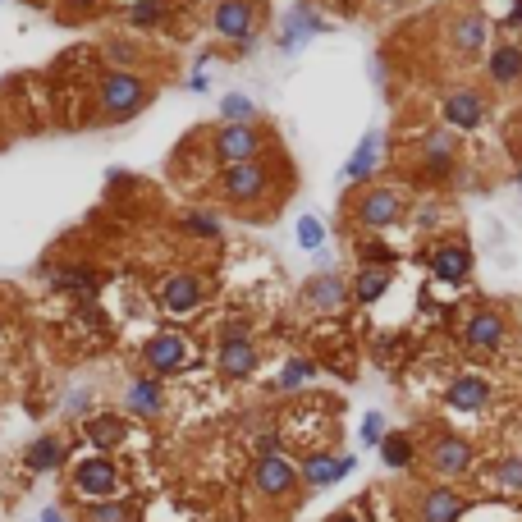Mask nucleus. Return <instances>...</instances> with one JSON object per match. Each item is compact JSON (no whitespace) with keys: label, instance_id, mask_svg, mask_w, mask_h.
Instances as JSON below:
<instances>
[{"label":"nucleus","instance_id":"f257e3e1","mask_svg":"<svg viewBox=\"0 0 522 522\" xmlns=\"http://www.w3.org/2000/svg\"><path fill=\"white\" fill-rule=\"evenodd\" d=\"M152 101V87L142 83L138 74H129V69H110V74H101L97 83V110L106 124H124L133 120L142 106Z\"/></svg>","mask_w":522,"mask_h":522},{"label":"nucleus","instance_id":"f03ea898","mask_svg":"<svg viewBox=\"0 0 522 522\" xmlns=\"http://www.w3.org/2000/svg\"><path fill=\"white\" fill-rule=\"evenodd\" d=\"M69 486H74V495L83 504H97V500H120V463L110 454H87L74 463V472H69Z\"/></svg>","mask_w":522,"mask_h":522},{"label":"nucleus","instance_id":"7ed1b4c3","mask_svg":"<svg viewBox=\"0 0 522 522\" xmlns=\"http://www.w3.org/2000/svg\"><path fill=\"white\" fill-rule=\"evenodd\" d=\"M426 468L440 481H463L477 468V449H472L463 435H435L431 449H426Z\"/></svg>","mask_w":522,"mask_h":522},{"label":"nucleus","instance_id":"20e7f679","mask_svg":"<svg viewBox=\"0 0 522 522\" xmlns=\"http://www.w3.org/2000/svg\"><path fill=\"white\" fill-rule=\"evenodd\" d=\"M298 486H303V481H298L294 458L271 454V458H257V463H252V490H257L261 500H289Z\"/></svg>","mask_w":522,"mask_h":522},{"label":"nucleus","instance_id":"39448f33","mask_svg":"<svg viewBox=\"0 0 522 522\" xmlns=\"http://www.w3.org/2000/svg\"><path fill=\"white\" fill-rule=\"evenodd\" d=\"M142 362H147V371L161 381V376H174V371H184L188 362H193V344H188L179 330H161V335H152L142 344Z\"/></svg>","mask_w":522,"mask_h":522},{"label":"nucleus","instance_id":"423d86ee","mask_svg":"<svg viewBox=\"0 0 522 522\" xmlns=\"http://www.w3.org/2000/svg\"><path fill=\"white\" fill-rule=\"evenodd\" d=\"M211 147H216V156L225 165L261 161V152H266V133H261L257 124H220L216 138H211Z\"/></svg>","mask_w":522,"mask_h":522},{"label":"nucleus","instance_id":"0eeeda50","mask_svg":"<svg viewBox=\"0 0 522 522\" xmlns=\"http://www.w3.org/2000/svg\"><path fill=\"white\" fill-rule=\"evenodd\" d=\"M266 188H271V170L261 161H243V165H225V170H220V193H225L229 202H239V207L261 202Z\"/></svg>","mask_w":522,"mask_h":522},{"label":"nucleus","instance_id":"6e6552de","mask_svg":"<svg viewBox=\"0 0 522 522\" xmlns=\"http://www.w3.org/2000/svg\"><path fill=\"white\" fill-rule=\"evenodd\" d=\"M358 468V458L353 454H330V449H312V454L298 463V481L307 490H330L348 477V472Z\"/></svg>","mask_w":522,"mask_h":522},{"label":"nucleus","instance_id":"1a4fd4ad","mask_svg":"<svg viewBox=\"0 0 522 522\" xmlns=\"http://www.w3.org/2000/svg\"><path fill=\"white\" fill-rule=\"evenodd\" d=\"M211 28L225 42L252 46V37H257V10H252V0H220L216 14H211Z\"/></svg>","mask_w":522,"mask_h":522},{"label":"nucleus","instance_id":"9d476101","mask_svg":"<svg viewBox=\"0 0 522 522\" xmlns=\"http://www.w3.org/2000/svg\"><path fill=\"white\" fill-rule=\"evenodd\" d=\"M156 298H161V307L170 316H188L202 307V298H207V284L197 280V275L179 271V275H165L161 289H156Z\"/></svg>","mask_w":522,"mask_h":522},{"label":"nucleus","instance_id":"9b49d317","mask_svg":"<svg viewBox=\"0 0 522 522\" xmlns=\"http://www.w3.org/2000/svg\"><path fill=\"white\" fill-rule=\"evenodd\" d=\"M353 216H358V225H367V229H390L394 220L403 216V197L394 193V188H367V193L358 197Z\"/></svg>","mask_w":522,"mask_h":522},{"label":"nucleus","instance_id":"f8f14e48","mask_svg":"<svg viewBox=\"0 0 522 522\" xmlns=\"http://www.w3.org/2000/svg\"><path fill=\"white\" fill-rule=\"evenodd\" d=\"M440 110H445V129L449 133H468V129H477V124L486 120V101H481V92H472V87H454V92H445Z\"/></svg>","mask_w":522,"mask_h":522},{"label":"nucleus","instance_id":"ddd939ff","mask_svg":"<svg viewBox=\"0 0 522 522\" xmlns=\"http://www.w3.org/2000/svg\"><path fill=\"white\" fill-rule=\"evenodd\" d=\"M463 513H468V500L454 486H431L417 500V522H463Z\"/></svg>","mask_w":522,"mask_h":522},{"label":"nucleus","instance_id":"4468645a","mask_svg":"<svg viewBox=\"0 0 522 522\" xmlns=\"http://www.w3.org/2000/svg\"><path fill=\"white\" fill-rule=\"evenodd\" d=\"M490 381L486 376H477V371H463V376H454L449 381V390H445V403L454 408V413H481L490 403Z\"/></svg>","mask_w":522,"mask_h":522},{"label":"nucleus","instance_id":"2eb2a0df","mask_svg":"<svg viewBox=\"0 0 522 522\" xmlns=\"http://www.w3.org/2000/svg\"><path fill=\"white\" fill-rule=\"evenodd\" d=\"M257 344L252 339H220L216 348V367L220 376H229V381H248L252 371H257Z\"/></svg>","mask_w":522,"mask_h":522},{"label":"nucleus","instance_id":"dca6fc26","mask_svg":"<svg viewBox=\"0 0 522 522\" xmlns=\"http://www.w3.org/2000/svg\"><path fill=\"white\" fill-rule=\"evenodd\" d=\"M463 339H468L472 353H495L504 344V316L481 307V312L468 316V326H463Z\"/></svg>","mask_w":522,"mask_h":522},{"label":"nucleus","instance_id":"f3484780","mask_svg":"<svg viewBox=\"0 0 522 522\" xmlns=\"http://www.w3.org/2000/svg\"><path fill=\"white\" fill-rule=\"evenodd\" d=\"M431 275L440 284H463L472 275V252L468 243H440L431 252Z\"/></svg>","mask_w":522,"mask_h":522},{"label":"nucleus","instance_id":"a211bd4d","mask_svg":"<svg viewBox=\"0 0 522 522\" xmlns=\"http://www.w3.org/2000/svg\"><path fill=\"white\" fill-rule=\"evenodd\" d=\"M124 408H129L133 417H142V422H152V417L165 413V390L156 376H138V381H129V390H124Z\"/></svg>","mask_w":522,"mask_h":522},{"label":"nucleus","instance_id":"6ab92c4d","mask_svg":"<svg viewBox=\"0 0 522 522\" xmlns=\"http://www.w3.org/2000/svg\"><path fill=\"white\" fill-rule=\"evenodd\" d=\"M454 156H458V138L449 129H435L422 138V170L431 174V179H445V174L454 170Z\"/></svg>","mask_w":522,"mask_h":522},{"label":"nucleus","instance_id":"aec40b11","mask_svg":"<svg viewBox=\"0 0 522 522\" xmlns=\"http://www.w3.org/2000/svg\"><path fill=\"white\" fill-rule=\"evenodd\" d=\"M65 463H69V445L60 435H37L33 445L23 449V468L37 472V477H42V472H60Z\"/></svg>","mask_w":522,"mask_h":522},{"label":"nucleus","instance_id":"412c9836","mask_svg":"<svg viewBox=\"0 0 522 522\" xmlns=\"http://www.w3.org/2000/svg\"><path fill=\"white\" fill-rule=\"evenodd\" d=\"M83 435H87V445L92 449L110 454V449H120L124 440H129V422H124L120 413H97V417H87L83 422Z\"/></svg>","mask_w":522,"mask_h":522},{"label":"nucleus","instance_id":"4be33fe9","mask_svg":"<svg viewBox=\"0 0 522 522\" xmlns=\"http://www.w3.org/2000/svg\"><path fill=\"white\" fill-rule=\"evenodd\" d=\"M381 156H385V142H381V133L371 129V133H362V142H358V152L344 161V179L348 184H367L371 174H376V165H381Z\"/></svg>","mask_w":522,"mask_h":522},{"label":"nucleus","instance_id":"5701e85b","mask_svg":"<svg viewBox=\"0 0 522 522\" xmlns=\"http://www.w3.org/2000/svg\"><path fill=\"white\" fill-rule=\"evenodd\" d=\"M316 33H326V19L307 5V0H298L294 10H289V19H284V33H280V46L284 51H294V46H303L307 37H316Z\"/></svg>","mask_w":522,"mask_h":522},{"label":"nucleus","instance_id":"b1692460","mask_svg":"<svg viewBox=\"0 0 522 522\" xmlns=\"http://www.w3.org/2000/svg\"><path fill=\"white\" fill-rule=\"evenodd\" d=\"M51 289H60V294H78V298H97L101 294V275L87 271V266H60V271H51Z\"/></svg>","mask_w":522,"mask_h":522},{"label":"nucleus","instance_id":"393cba45","mask_svg":"<svg viewBox=\"0 0 522 522\" xmlns=\"http://www.w3.org/2000/svg\"><path fill=\"white\" fill-rule=\"evenodd\" d=\"M344 298H348L344 280H335V275H316V280L307 284L303 303L316 307V312H335V307H344Z\"/></svg>","mask_w":522,"mask_h":522},{"label":"nucleus","instance_id":"a878e982","mask_svg":"<svg viewBox=\"0 0 522 522\" xmlns=\"http://www.w3.org/2000/svg\"><path fill=\"white\" fill-rule=\"evenodd\" d=\"M486 69H490V83H500V87L518 83V78H522V46H513V42L495 46Z\"/></svg>","mask_w":522,"mask_h":522},{"label":"nucleus","instance_id":"bb28decb","mask_svg":"<svg viewBox=\"0 0 522 522\" xmlns=\"http://www.w3.org/2000/svg\"><path fill=\"white\" fill-rule=\"evenodd\" d=\"M78 522H142V513L133 500H97V504H83Z\"/></svg>","mask_w":522,"mask_h":522},{"label":"nucleus","instance_id":"cd10ccee","mask_svg":"<svg viewBox=\"0 0 522 522\" xmlns=\"http://www.w3.org/2000/svg\"><path fill=\"white\" fill-rule=\"evenodd\" d=\"M376 449H381V463H385V468H394V472L413 468V458H417L413 435H403V431H385V440Z\"/></svg>","mask_w":522,"mask_h":522},{"label":"nucleus","instance_id":"c85d7f7f","mask_svg":"<svg viewBox=\"0 0 522 522\" xmlns=\"http://www.w3.org/2000/svg\"><path fill=\"white\" fill-rule=\"evenodd\" d=\"M449 42H454V51H463V55L481 51V42H486V23H481V14H463V19L449 23Z\"/></svg>","mask_w":522,"mask_h":522},{"label":"nucleus","instance_id":"c756f323","mask_svg":"<svg viewBox=\"0 0 522 522\" xmlns=\"http://www.w3.org/2000/svg\"><path fill=\"white\" fill-rule=\"evenodd\" d=\"M385 289H390V271L385 266H362L358 280H353V298L358 303H376V298H385Z\"/></svg>","mask_w":522,"mask_h":522},{"label":"nucleus","instance_id":"7c9ffc66","mask_svg":"<svg viewBox=\"0 0 522 522\" xmlns=\"http://www.w3.org/2000/svg\"><path fill=\"white\" fill-rule=\"evenodd\" d=\"M161 23H165V5H161V0H133V5H129V28L152 33V28H161Z\"/></svg>","mask_w":522,"mask_h":522},{"label":"nucleus","instance_id":"2f4dec72","mask_svg":"<svg viewBox=\"0 0 522 522\" xmlns=\"http://www.w3.org/2000/svg\"><path fill=\"white\" fill-rule=\"evenodd\" d=\"M490 481H495L500 495H522V458H500L490 468Z\"/></svg>","mask_w":522,"mask_h":522},{"label":"nucleus","instance_id":"473e14b6","mask_svg":"<svg viewBox=\"0 0 522 522\" xmlns=\"http://www.w3.org/2000/svg\"><path fill=\"white\" fill-rule=\"evenodd\" d=\"M312 376H316L312 358H289V362H284V371H280V390H303Z\"/></svg>","mask_w":522,"mask_h":522},{"label":"nucleus","instance_id":"72a5a7b5","mask_svg":"<svg viewBox=\"0 0 522 522\" xmlns=\"http://www.w3.org/2000/svg\"><path fill=\"white\" fill-rule=\"evenodd\" d=\"M220 115H225V124H252L257 120V106H252L243 92H229V97L220 101Z\"/></svg>","mask_w":522,"mask_h":522},{"label":"nucleus","instance_id":"f704fd0d","mask_svg":"<svg viewBox=\"0 0 522 522\" xmlns=\"http://www.w3.org/2000/svg\"><path fill=\"white\" fill-rule=\"evenodd\" d=\"M184 229L188 234H197V239H220V216L216 211H188Z\"/></svg>","mask_w":522,"mask_h":522},{"label":"nucleus","instance_id":"c9c22d12","mask_svg":"<svg viewBox=\"0 0 522 522\" xmlns=\"http://www.w3.org/2000/svg\"><path fill=\"white\" fill-rule=\"evenodd\" d=\"M298 243H303L307 252H321V243H326V225L316 216H303L298 220Z\"/></svg>","mask_w":522,"mask_h":522},{"label":"nucleus","instance_id":"e433bc0d","mask_svg":"<svg viewBox=\"0 0 522 522\" xmlns=\"http://www.w3.org/2000/svg\"><path fill=\"white\" fill-rule=\"evenodd\" d=\"M381 440H385V417L381 413H367V417H362V445L376 449Z\"/></svg>","mask_w":522,"mask_h":522},{"label":"nucleus","instance_id":"4c0bfd02","mask_svg":"<svg viewBox=\"0 0 522 522\" xmlns=\"http://www.w3.org/2000/svg\"><path fill=\"white\" fill-rule=\"evenodd\" d=\"M362 266H390V248L381 239H367L362 243Z\"/></svg>","mask_w":522,"mask_h":522},{"label":"nucleus","instance_id":"58836bf2","mask_svg":"<svg viewBox=\"0 0 522 522\" xmlns=\"http://www.w3.org/2000/svg\"><path fill=\"white\" fill-rule=\"evenodd\" d=\"M252 449H257V458H271V454H280V431H261L257 440H252Z\"/></svg>","mask_w":522,"mask_h":522},{"label":"nucleus","instance_id":"ea45409f","mask_svg":"<svg viewBox=\"0 0 522 522\" xmlns=\"http://www.w3.org/2000/svg\"><path fill=\"white\" fill-rule=\"evenodd\" d=\"M106 60H115V65H133L138 51H133L129 42H106Z\"/></svg>","mask_w":522,"mask_h":522},{"label":"nucleus","instance_id":"a19ab883","mask_svg":"<svg viewBox=\"0 0 522 522\" xmlns=\"http://www.w3.org/2000/svg\"><path fill=\"white\" fill-rule=\"evenodd\" d=\"M220 339H248V321H243V316H229L225 330H220Z\"/></svg>","mask_w":522,"mask_h":522},{"label":"nucleus","instance_id":"79ce46f5","mask_svg":"<svg viewBox=\"0 0 522 522\" xmlns=\"http://www.w3.org/2000/svg\"><path fill=\"white\" fill-rule=\"evenodd\" d=\"M97 5H101V0H69V14H74V19H83V14H92Z\"/></svg>","mask_w":522,"mask_h":522},{"label":"nucleus","instance_id":"37998d69","mask_svg":"<svg viewBox=\"0 0 522 522\" xmlns=\"http://www.w3.org/2000/svg\"><path fill=\"white\" fill-rule=\"evenodd\" d=\"M65 408H69V413H83V408H87V390H78V394H74V399H69V403H65Z\"/></svg>","mask_w":522,"mask_h":522},{"label":"nucleus","instance_id":"c03bdc74","mask_svg":"<svg viewBox=\"0 0 522 522\" xmlns=\"http://www.w3.org/2000/svg\"><path fill=\"white\" fill-rule=\"evenodd\" d=\"M509 23H513V28H522V0H513V10H509Z\"/></svg>","mask_w":522,"mask_h":522},{"label":"nucleus","instance_id":"a18cd8bd","mask_svg":"<svg viewBox=\"0 0 522 522\" xmlns=\"http://www.w3.org/2000/svg\"><path fill=\"white\" fill-rule=\"evenodd\" d=\"M37 522H65V513H60V509H42V518H37Z\"/></svg>","mask_w":522,"mask_h":522},{"label":"nucleus","instance_id":"49530a36","mask_svg":"<svg viewBox=\"0 0 522 522\" xmlns=\"http://www.w3.org/2000/svg\"><path fill=\"white\" fill-rule=\"evenodd\" d=\"M330 522H362L358 513H330Z\"/></svg>","mask_w":522,"mask_h":522},{"label":"nucleus","instance_id":"de8ad7c7","mask_svg":"<svg viewBox=\"0 0 522 522\" xmlns=\"http://www.w3.org/2000/svg\"><path fill=\"white\" fill-rule=\"evenodd\" d=\"M23 5H33V10H46V5H51V0H23Z\"/></svg>","mask_w":522,"mask_h":522},{"label":"nucleus","instance_id":"09e8293b","mask_svg":"<svg viewBox=\"0 0 522 522\" xmlns=\"http://www.w3.org/2000/svg\"><path fill=\"white\" fill-rule=\"evenodd\" d=\"M385 5H403V0H385Z\"/></svg>","mask_w":522,"mask_h":522}]
</instances>
